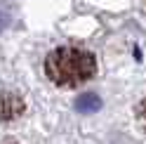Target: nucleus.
<instances>
[{
  "instance_id": "nucleus-2",
  "label": "nucleus",
  "mask_w": 146,
  "mask_h": 144,
  "mask_svg": "<svg viewBox=\"0 0 146 144\" xmlns=\"http://www.w3.org/2000/svg\"><path fill=\"white\" fill-rule=\"evenodd\" d=\"M24 113V102L12 92L0 95V121H12Z\"/></svg>"
},
{
  "instance_id": "nucleus-3",
  "label": "nucleus",
  "mask_w": 146,
  "mask_h": 144,
  "mask_svg": "<svg viewBox=\"0 0 146 144\" xmlns=\"http://www.w3.org/2000/svg\"><path fill=\"white\" fill-rule=\"evenodd\" d=\"M97 106H99V102L94 99L92 95H85V99L78 102V109H97Z\"/></svg>"
},
{
  "instance_id": "nucleus-4",
  "label": "nucleus",
  "mask_w": 146,
  "mask_h": 144,
  "mask_svg": "<svg viewBox=\"0 0 146 144\" xmlns=\"http://www.w3.org/2000/svg\"><path fill=\"white\" fill-rule=\"evenodd\" d=\"M137 118H139V123H141V128L146 130V97L139 102V106H137Z\"/></svg>"
},
{
  "instance_id": "nucleus-1",
  "label": "nucleus",
  "mask_w": 146,
  "mask_h": 144,
  "mask_svg": "<svg viewBox=\"0 0 146 144\" xmlns=\"http://www.w3.org/2000/svg\"><path fill=\"white\" fill-rule=\"evenodd\" d=\"M94 57L80 47H59L45 59V73L61 87H78L94 76Z\"/></svg>"
}]
</instances>
